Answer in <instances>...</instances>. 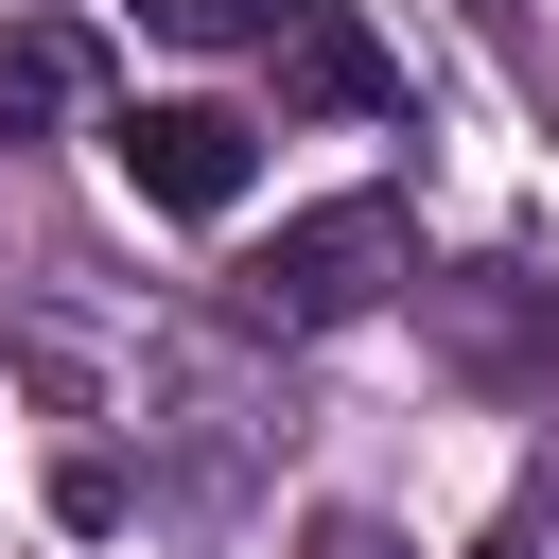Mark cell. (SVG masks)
Wrapping results in <instances>:
<instances>
[{
    "instance_id": "cell-1",
    "label": "cell",
    "mask_w": 559,
    "mask_h": 559,
    "mask_svg": "<svg viewBox=\"0 0 559 559\" xmlns=\"http://www.w3.org/2000/svg\"><path fill=\"white\" fill-rule=\"evenodd\" d=\"M402 262H419L402 192H332V210H297V227L245 262V314H280V332H349V314H367Z\"/></svg>"
},
{
    "instance_id": "cell-2",
    "label": "cell",
    "mask_w": 559,
    "mask_h": 559,
    "mask_svg": "<svg viewBox=\"0 0 559 559\" xmlns=\"http://www.w3.org/2000/svg\"><path fill=\"white\" fill-rule=\"evenodd\" d=\"M122 192L140 210H175V227H210V210H245V175H262V122H227V105H122Z\"/></svg>"
},
{
    "instance_id": "cell-3",
    "label": "cell",
    "mask_w": 559,
    "mask_h": 559,
    "mask_svg": "<svg viewBox=\"0 0 559 559\" xmlns=\"http://www.w3.org/2000/svg\"><path fill=\"white\" fill-rule=\"evenodd\" d=\"M437 349L472 384H559V280H507V262L437 280Z\"/></svg>"
},
{
    "instance_id": "cell-4",
    "label": "cell",
    "mask_w": 559,
    "mask_h": 559,
    "mask_svg": "<svg viewBox=\"0 0 559 559\" xmlns=\"http://www.w3.org/2000/svg\"><path fill=\"white\" fill-rule=\"evenodd\" d=\"M280 105H314V122H402L419 87H402V52H384L349 0H314V17L280 35Z\"/></svg>"
},
{
    "instance_id": "cell-5",
    "label": "cell",
    "mask_w": 559,
    "mask_h": 559,
    "mask_svg": "<svg viewBox=\"0 0 559 559\" xmlns=\"http://www.w3.org/2000/svg\"><path fill=\"white\" fill-rule=\"evenodd\" d=\"M87 87H105V70H87L70 17H17V35H0V122H70Z\"/></svg>"
},
{
    "instance_id": "cell-6",
    "label": "cell",
    "mask_w": 559,
    "mask_h": 559,
    "mask_svg": "<svg viewBox=\"0 0 559 559\" xmlns=\"http://www.w3.org/2000/svg\"><path fill=\"white\" fill-rule=\"evenodd\" d=\"M314 0H157V35H297Z\"/></svg>"
},
{
    "instance_id": "cell-7",
    "label": "cell",
    "mask_w": 559,
    "mask_h": 559,
    "mask_svg": "<svg viewBox=\"0 0 559 559\" xmlns=\"http://www.w3.org/2000/svg\"><path fill=\"white\" fill-rule=\"evenodd\" d=\"M297 559H384V524H349V507H332V524H314Z\"/></svg>"
},
{
    "instance_id": "cell-8",
    "label": "cell",
    "mask_w": 559,
    "mask_h": 559,
    "mask_svg": "<svg viewBox=\"0 0 559 559\" xmlns=\"http://www.w3.org/2000/svg\"><path fill=\"white\" fill-rule=\"evenodd\" d=\"M489 559H524V542H489Z\"/></svg>"
},
{
    "instance_id": "cell-9",
    "label": "cell",
    "mask_w": 559,
    "mask_h": 559,
    "mask_svg": "<svg viewBox=\"0 0 559 559\" xmlns=\"http://www.w3.org/2000/svg\"><path fill=\"white\" fill-rule=\"evenodd\" d=\"M140 17H157V0H140Z\"/></svg>"
}]
</instances>
